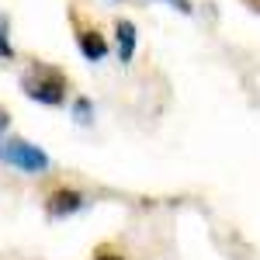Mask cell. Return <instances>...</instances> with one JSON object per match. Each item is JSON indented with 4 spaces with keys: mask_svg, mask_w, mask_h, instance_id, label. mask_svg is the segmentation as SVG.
Here are the masks:
<instances>
[{
    "mask_svg": "<svg viewBox=\"0 0 260 260\" xmlns=\"http://www.w3.org/2000/svg\"><path fill=\"white\" fill-rule=\"evenodd\" d=\"M94 260H125V257H121V253H115L111 246H101L98 253H94Z\"/></svg>",
    "mask_w": 260,
    "mask_h": 260,
    "instance_id": "cell-8",
    "label": "cell"
},
{
    "mask_svg": "<svg viewBox=\"0 0 260 260\" xmlns=\"http://www.w3.org/2000/svg\"><path fill=\"white\" fill-rule=\"evenodd\" d=\"M77 45H80L83 59H90V62H101L104 56H108V42H104V35H101L98 28H83L80 21H77Z\"/></svg>",
    "mask_w": 260,
    "mask_h": 260,
    "instance_id": "cell-4",
    "label": "cell"
},
{
    "mask_svg": "<svg viewBox=\"0 0 260 260\" xmlns=\"http://www.w3.org/2000/svg\"><path fill=\"white\" fill-rule=\"evenodd\" d=\"M66 77H62L56 66H45V62H35L24 77H21V90L39 104H49V108H59L66 101Z\"/></svg>",
    "mask_w": 260,
    "mask_h": 260,
    "instance_id": "cell-1",
    "label": "cell"
},
{
    "mask_svg": "<svg viewBox=\"0 0 260 260\" xmlns=\"http://www.w3.org/2000/svg\"><path fill=\"white\" fill-rule=\"evenodd\" d=\"M115 35H118V59L128 62L132 56H136V24L121 18L118 24H115Z\"/></svg>",
    "mask_w": 260,
    "mask_h": 260,
    "instance_id": "cell-5",
    "label": "cell"
},
{
    "mask_svg": "<svg viewBox=\"0 0 260 260\" xmlns=\"http://www.w3.org/2000/svg\"><path fill=\"white\" fill-rule=\"evenodd\" d=\"M0 160H4V142H0Z\"/></svg>",
    "mask_w": 260,
    "mask_h": 260,
    "instance_id": "cell-11",
    "label": "cell"
},
{
    "mask_svg": "<svg viewBox=\"0 0 260 260\" xmlns=\"http://www.w3.org/2000/svg\"><path fill=\"white\" fill-rule=\"evenodd\" d=\"M80 208H83V194L73 191V187H56V191L45 198V212H49L52 219H66V215H73V212H80Z\"/></svg>",
    "mask_w": 260,
    "mask_h": 260,
    "instance_id": "cell-3",
    "label": "cell"
},
{
    "mask_svg": "<svg viewBox=\"0 0 260 260\" xmlns=\"http://www.w3.org/2000/svg\"><path fill=\"white\" fill-rule=\"evenodd\" d=\"M7 125H11V115H7V111H4V108H0V136H4V132H7Z\"/></svg>",
    "mask_w": 260,
    "mask_h": 260,
    "instance_id": "cell-9",
    "label": "cell"
},
{
    "mask_svg": "<svg viewBox=\"0 0 260 260\" xmlns=\"http://www.w3.org/2000/svg\"><path fill=\"white\" fill-rule=\"evenodd\" d=\"M243 4H246L250 11H260V0H243Z\"/></svg>",
    "mask_w": 260,
    "mask_h": 260,
    "instance_id": "cell-10",
    "label": "cell"
},
{
    "mask_svg": "<svg viewBox=\"0 0 260 260\" xmlns=\"http://www.w3.org/2000/svg\"><path fill=\"white\" fill-rule=\"evenodd\" d=\"M0 59H14V49L7 42V18H0Z\"/></svg>",
    "mask_w": 260,
    "mask_h": 260,
    "instance_id": "cell-6",
    "label": "cell"
},
{
    "mask_svg": "<svg viewBox=\"0 0 260 260\" xmlns=\"http://www.w3.org/2000/svg\"><path fill=\"white\" fill-rule=\"evenodd\" d=\"M73 115H77V121H80V125H87V121H90V101H87V98H77Z\"/></svg>",
    "mask_w": 260,
    "mask_h": 260,
    "instance_id": "cell-7",
    "label": "cell"
},
{
    "mask_svg": "<svg viewBox=\"0 0 260 260\" xmlns=\"http://www.w3.org/2000/svg\"><path fill=\"white\" fill-rule=\"evenodd\" d=\"M4 160L11 163V167H18V170H24V174H42V170H49V156L42 153L39 146H31V142H24V139L4 142Z\"/></svg>",
    "mask_w": 260,
    "mask_h": 260,
    "instance_id": "cell-2",
    "label": "cell"
}]
</instances>
